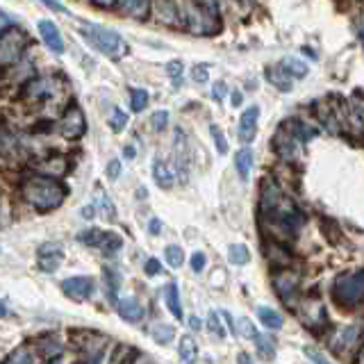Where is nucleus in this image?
<instances>
[{"mask_svg":"<svg viewBox=\"0 0 364 364\" xmlns=\"http://www.w3.org/2000/svg\"><path fill=\"white\" fill-rule=\"evenodd\" d=\"M303 223V212L282 191L276 178H265L260 187V226L274 237L276 244H287L296 237Z\"/></svg>","mask_w":364,"mask_h":364,"instance_id":"nucleus-1","label":"nucleus"},{"mask_svg":"<svg viewBox=\"0 0 364 364\" xmlns=\"http://www.w3.org/2000/svg\"><path fill=\"white\" fill-rule=\"evenodd\" d=\"M21 198L28 205H32L37 212H52L64 203V198L68 196V187L57 178H46L32 173L28 178H23L19 184Z\"/></svg>","mask_w":364,"mask_h":364,"instance_id":"nucleus-2","label":"nucleus"},{"mask_svg":"<svg viewBox=\"0 0 364 364\" xmlns=\"http://www.w3.org/2000/svg\"><path fill=\"white\" fill-rule=\"evenodd\" d=\"M314 135H316V130L307 128V123L303 121H298V119L282 121L274 137V151L278 153V157L282 162H291L300 153V146H303L307 139H312Z\"/></svg>","mask_w":364,"mask_h":364,"instance_id":"nucleus-3","label":"nucleus"},{"mask_svg":"<svg viewBox=\"0 0 364 364\" xmlns=\"http://www.w3.org/2000/svg\"><path fill=\"white\" fill-rule=\"evenodd\" d=\"M80 35L89 46L100 52V55L110 59H121L128 55V44L123 41V37L105 26H96V23H80Z\"/></svg>","mask_w":364,"mask_h":364,"instance_id":"nucleus-4","label":"nucleus"},{"mask_svg":"<svg viewBox=\"0 0 364 364\" xmlns=\"http://www.w3.org/2000/svg\"><path fill=\"white\" fill-rule=\"evenodd\" d=\"M187 32L196 37H212L221 30L219 5L216 3H184Z\"/></svg>","mask_w":364,"mask_h":364,"instance_id":"nucleus-5","label":"nucleus"},{"mask_svg":"<svg viewBox=\"0 0 364 364\" xmlns=\"http://www.w3.org/2000/svg\"><path fill=\"white\" fill-rule=\"evenodd\" d=\"M332 298L342 309H355L364 303V269L337 276L332 282Z\"/></svg>","mask_w":364,"mask_h":364,"instance_id":"nucleus-6","label":"nucleus"},{"mask_svg":"<svg viewBox=\"0 0 364 364\" xmlns=\"http://www.w3.org/2000/svg\"><path fill=\"white\" fill-rule=\"evenodd\" d=\"M59 96V77L57 75H37L26 87H21L19 100L23 105H46Z\"/></svg>","mask_w":364,"mask_h":364,"instance_id":"nucleus-7","label":"nucleus"},{"mask_svg":"<svg viewBox=\"0 0 364 364\" xmlns=\"http://www.w3.org/2000/svg\"><path fill=\"white\" fill-rule=\"evenodd\" d=\"M28 44H30V37L17 28L0 35V66H3V71H7L12 64L14 66L19 64L23 52L28 48Z\"/></svg>","mask_w":364,"mask_h":364,"instance_id":"nucleus-8","label":"nucleus"},{"mask_svg":"<svg viewBox=\"0 0 364 364\" xmlns=\"http://www.w3.org/2000/svg\"><path fill=\"white\" fill-rule=\"evenodd\" d=\"M271 282H274V289L285 305H289L291 309H298V287H300L298 271H291V269L274 271Z\"/></svg>","mask_w":364,"mask_h":364,"instance_id":"nucleus-9","label":"nucleus"},{"mask_svg":"<svg viewBox=\"0 0 364 364\" xmlns=\"http://www.w3.org/2000/svg\"><path fill=\"white\" fill-rule=\"evenodd\" d=\"M59 135L68 139V142H77L84 133H87V119H84V112L80 110V105L71 103L61 114V119L57 123Z\"/></svg>","mask_w":364,"mask_h":364,"instance_id":"nucleus-10","label":"nucleus"},{"mask_svg":"<svg viewBox=\"0 0 364 364\" xmlns=\"http://www.w3.org/2000/svg\"><path fill=\"white\" fill-rule=\"evenodd\" d=\"M64 262V246L59 242H46L37 251V265L44 274H55Z\"/></svg>","mask_w":364,"mask_h":364,"instance_id":"nucleus-11","label":"nucleus"},{"mask_svg":"<svg viewBox=\"0 0 364 364\" xmlns=\"http://www.w3.org/2000/svg\"><path fill=\"white\" fill-rule=\"evenodd\" d=\"M364 346V335H362V323H353V326H346L339 335L332 339V348H335L337 355H348L355 348L362 351Z\"/></svg>","mask_w":364,"mask_h":364,"instance_id":"nucleus-12","label":"nucleus"},{"mask_svg":"<svg viewBox=\"0 0 364 364\" xmlns=\"http://www.w3.org/2000/svg\"><path fill=\"white\" fill-rule=\"evenodd\" d=\"M61 291H64V296L75 300V303H82V300H89L94 296V280L87 276L66 278V280L61 282Z\"/></svg>","mask_w":364,"mask_h":364,"instance_id":"nucleus-13","label":"nucleus"},{"mask_svg":"<svg viewBox=\"0 0 364 364\" xmlns=\"http://www.w3.org/2000/svg\"><path fill=\"white\" fill-rule=\"evenodd\" d=\"M153 10H157V21L169 28H187L184 19V3H153Z\"/></svg>","mask_w":364,"mask_h":364,"instance_id":"nucleus-14","label":"nucleus"},{"mask_svg":"<svg viewBox=\"0 0 364 364\" xmlns=\"http://www.w3.org/2000/svg\"><path fill=\"white\" fill-rule=\"evenodd\" d=\"M258 121H260V107L253 105L249 107L242 116H239V126H237V137L244 144H251L258 137Z\"/></svg>","mask_w":364,"mask_h":364,"instance_id":"nucleus-15","label":"nucleus"},{"mask_svg":"<svg viewBox=\"0 0 364 364\" xmlns=\"http://www.w3.org/2000/svg\"><path fill=\"white\" fill-rule=\"evenodd\" d=\"M32 171L46 178H64L68 171V160L66 157H48V160H37L32 164Z\"/></svg>","mask_w":364,"mask_h":364,"instance_id":"nucleus-16","label":"nucleus"},{"mask_svg":"<svg viewBox=\"0 0 364 364\" xmlns=\"http://www.w3.org/2000/svg\"><path fill=\"white\" fill-rule=\"evenodd\" d=\"M39 35H41L44 44L48 46L52 52H64V39L59 35V28L52 21H41L39 23Z\"/></svg>","mask_w":364,"mask_h":364,"instance_id":"nucleus-17","label":"nucleus"},{"mask_svg":"<svg viewBox=\"0 0 364 364\" xmlns=\"http://www.w3.org/2000/svg\"><path fill=\"white\" fill-rule=\"evenodd\" d=\"M119 314H121V319H126L130 323H139L146 316V307L139 303L135 296H128V298L119 300Z\"/></svg>","mask_w":364,"mask_h":364,"instance_id":"nucleus-18","label":"nucleus"},{"mask_svg":"<svg viewBox=\"0 0 364 364\" xmlns=\"http://www.w3.org/2000/svg\"><path fill=\"white\" fill-rule=\"evenodd\" d=\"M303 316V323L305 328H316V326H326V309L319 303V300H309L307 298V305H305V314Z\"/></svg>","mask_w":364,"mask_h":364,"instance_id":"nucleus-19","label":"nucleus"},{"mask_svg":"<svg viewBox=\"0 0 364 364\" xmlns=\"http://www.w3.org/2000/svg\"><path fill=\"white\" fill-rule=\"evenodd\" d=\"M153 175H155V182L160 184L162 189H169L173 187L175 182V169L169 164L166 160H155V166H153Z\"/></svg>","mask_w":364,"mask_h":364,"instance_id":"nucleus-20","label":"nucleus"},{"mask_svg":"<svg viewBox=\"0 0 364 364\" xmlns=\"http://www.w3.org/2000/svg\"><path fill=\"white\" fill-rule=\"evenodd\" d=\"M267 258H269V265L274 267V271L289 269V265H291V253L285 249V244H276V242L271 244Z\"/></svg>","mask_w":364,"mask_h":364,"instance_id":"nucleus-21","label":"nucleus"},{"mask_svg":"<svg viewBox=\"0 0 364 364\" xmlns=\"http://www.w3.org/2000/svg\"><path fill=\"white\" fill-rule=\"evenodd\" d=\"M116 10H121L123 14H128L130 19H146L149 12L153 10V3H146V0H126V3H119Z\"/></svg>","mask_w":364,"mask_h":364,"instance_id":"nucleus-22","label":"nucleus"},{"mask_svg":"<svg viewBox=\"0 0 364 364\" xmlns=\"http://www.w3.org/2000/svg\"><path fill=\"white\" fill-rule=\"evenodd\" d=\"M267 80H269L271 84H274V87H276L278 91H285V94L294 89V80H291V77H289L287 73H285L278 64L267 68Z\"/></svg>","mask_w":364,"mask_h":364,"instance_id":"nucleus-23","label":"nucleus"},{"mask_svg":"<svg viewBox=\"0 0 364 364\" xmlns=\"http://www.w3.org/2000/svg\"><path fill=\"white\" fill-rule=\"evenodd\" d=\"M278 66H280L282 71L291 77V80H300V77H305L307 71H309L305 61H300L298 57H282L280 61H278Z\"/></svg>","mask_w":364,"mask_h":364,"instance_id":"nucleus-24","label":"nucleus"},{"mask_svg":"<svg viewBox=\"0 0 364 364\" xmlns=\"http://www.w3.org/2000/svg\"><path fill=\"white\" fill-rule=\"evenodd\" d=\"M235 169H237V173H239V178H242V180H249L251 169H253V151L251 149L237 151V155H235Z\"/></svg>","mask_w":364,"mask_h":364,"instance_id":"nucleus-25","label":"nucleus"},{"mask_svg":"<svg viewBox=\"0 0 364 364\" xmlns=\"http://www.w3.org/2000/svg\"><path fill=\"white\" fill-rule=\"evenodd\" d=\"M164 300L169 305V312H171L175 319H182V307H180V294H178V285L169 282L164 287Z\"/></svg>","mask_w":364,"mask_h":364,"instance_id":"nucleus-26","label":"nucleus"},{"mask_svg":"<svg viewBox=\"0 0 364 364\" xmlns=\"http://www.w3.org/2000/svg\"><path fill=\"white\" fill-rule=\"evenodd\" d=\"M105 287H107V298L112 303L119 305V289H121V276L116 269H105Z\"/></svg>","mask_w":364,"mask_h":364,"instance_id":"nucleus-27","label":"nucleus"},{"mask_svg":"<svg viewBox=\"0 0 364 364\" xmlns=\"http://www.w3.org/2000/svg\"><path fill=\"white\" fill-rule=\"evenodd\" d=\"M94 205H96V210H100L105 214V219H110V221H114L116 219V207H114V203L110 200V196L103 191V187H96V198H94Z\"/></svg>","mask_w":364,"mask_h":364,"instance_id":"nucleus-28","label":"nucleus"},{"mask_svg":"<svg viewBox=\"0 0 364 364\" xmlns=\"http://www.w3.org/2000/svg\"><path fill=\"white\" fill-rule=\"evenodd\" d=\"M258 316H260V321L265 323V326L269 330H280L282 328V316L276 312V309H271V307H258Z\"/></svg>","mask_w":364,"mask_h":364,"instance_id":"nucleus-29","label":"nucleus"},{"mask_svg":"<svg viewBox=\"0 0 364 364\" xmlns=\"http://www.w3.org/2000/svg\"><path fill=\"white\" fill-rule=\"evenodd\" d=\"M178 353H180V360L182 364H193V360H196V342H193L191 335H184L180 339V346H178Z\"/></svg>","mask_w":364,"mask_h":364,"instance_id":"nucleus-30","label":"nucleus"},{"mask_svg":"<svg viewBox=\"0 0 364 364\" xmlns=\"http://www.w3.org/2000/svg\"><path fill=\"white\" fill-rule=\"evenodd\" d=\"M3 364H35V353L30 346H19L17 351H12L5 358Z\"/></svg>","mask_w":364,"mask_h":364,"instance_id":"nucleus-31","label":"nucleus"},{"mask_svg":"<svg viewBox=\"0 0 364 364\" xmlns=\"http://www.w3.org/2000/svg\"><path fill=\"white\" fill-rule=\"evenodd\" d=\"M151 337L157 344H169V342H173L175 330L173 326H169V323H155V326H151Z\"/></svg>","mask_w":364,"mask_h":364,"instance_id":"nucleus-32","label":"nucleus"},{"mask_svg":"<svg viewBox=\"0 0 364 364\" xmlns=\"http://www.w3.org/2000/svg\"><path fill=\"white\" fill-rule=\"evenodd\" d=\"M255 346H258V353L262 358L271 360L276 355V339L271 335H258L255 337Z\"/></svg>","mask_w":364,"mask_h":364,"instance_id":"nucleus-33","label":"nucleus"},{"mask_svg":"<svg viewBox=\"0 0 364 364\" xmlns=\"http://www.w3.org/2000/svg\"><path fill=\"white\" fill-rule=\"evenodd\" d=\"M105 235L107 232H103L100 228H89V230H82L80 235H77V239H80L82 244H87V246H103L105 242Z\"/></svg>","mask_w":364,"mask_h":364,"instance_id":"nucleus-34","label":"nucleus"},{"mask_svg":"<svg viewBox=\"0 0 364 364\" xmlns=\"http://www.w3.org/2000/svg\"><path fill=\"white\" fill-rule=\"evenodd\" d=\"M228 260H230V265H235V267L246 265V262L251 260L249 249H246L244 244H232V246H230V251H228Z\"/></svg>","mask_w":364,"mask_h":364,"instance_id":"nucleus-35","label":"nucleus"},{"mask_svg":"<svg viewBox=\"0 0 364 364\" xmlns=\"http://www.w3.org/2000/svg\"><path fill=\"white\" fill-rule=\"evenodd\" d=\"M135 358H137V353L130 346H116L110 364H135Z\"/></svg>","mask_w":364,"mask_h":364,"instance_id":"nucleus-36","label":"nucleus"},{"mask_svg":"<svg viewBox=\"0 0 364 364\" xmlns=\"http://www.w3.org/2000/svg\"><path fill=\"white\" fill-rule=\"evenodd\" d=\"M164 258H166V262H169V265H171L173 269H180V267H182V262H184V253H182L180 246L171 244V246H166Z\"/></svg>","mask_w":364,"mask_h":364,"instance_id":"nucleus-37","label":"nucleus"},{"mask_svg":"<svg viewBox=\"0 0 364 364\" xmlns=\"http://www.w3.org/2000/svg\"><path fill=\"white\" fill-rule=\"evenodd\" d=\"M123 246V239H121V235H116V232H107L105 235V242H103V246L100 249L105 251V255H114L116 251H119Z\"/></svg>","mask_w":364,"mask_h":364,"instance_id":"nucleus-38","label":"nucleus"},{"mask_svg":"<svg viewBox=\"0 0 364 364\" xmlns=\"http://www.w3.org/2000/svg\"><path fill=\"white\" fill-rule=\"evenodd\" d=\"M207 330L212 332V335H216L219 339L226 337V330H223V323H221V314L219 312H210V316H207Z\"/></svg>","mask_w":364,"mask_h":364,"instance_id":"nucleus-39","label":"nucleus"},{"mask_svg":"<svg viewBox=\"0 0 364 364\" xmlns=\"http://www.w3.org/2000/svg\"><path fill=\"white\" fill-rule=\"evenodd\" d=\"M110 126H112L114 133H123V130H126V126H128V114L123 112V110H119V107H114V110H112V119H110Z\"/></svg>","mask_w":364,"mask_h":364,"instance_id":"nucleus-40","label":"nucleus"},{"mask_svg":"<svg viewBox=\"0 0 364 364\" xmlns=\"http://www.w3.org/2000/svg\"><path fill=\"white\" fill-rule=\"evenodd\" d=\"M130 94H133V110L135 112H142L144 107L149 105V91L146 89H133Z\"/></svg>","mask_w":364,"mask_h":364,"instance_id":"nucleus-41","label":"nucleus"},{"mask_svg":"<svg viewBox=\"0 0 364 364\" xmlns=\"http://www.w3.org/2000/svg\"><path fill=\"white\" fill-rule=\"evenodd\" d=\"M182 71H184V66H182L180 59H173V61H169V64H166V75L171 77L175 84L182 82Z\"/></svg>","mask_w":364,"mask_h":364,"instance_id":"nucleus-42","label":"nucleus"},{"mask_svg":"<svg viewBox=\"0 0 364 364\" xmlns=\"http://www.w3.org/2000/svg\"><path fill=\"white\" fill-rule=\"evenodd\" d=\"M210 133H212V139L216 142V149H219V153L226 155V153H228V142H226V137H223V130L216 126V123H212V126H210Z\"/></svg>","mask_w":364,"mask_h":364,"instance_id":"nucleus-43","label":"nucleus"},{"mask_svg":"<svg viewBox=\"0 0 364 364\" xmlns=\"http://www.w3.org/2000/svg\"><path fill=\"white\" fill-rule=\"evenodd\" d=\"M151 126H153V130H164L166 126H169V112L166 110H160V112H155L153 116H151Z\"/></svg>","mask_w":364,"mask_h":364,"instance_id":"nucleus-44","label":"nucleus"},{"mask_svg":"<svg viewBox=\"0 0 364 364\" xmlns=\"http://www.w3.org/2000/svg\"><path fill=\"white\" fill-rule=\"evenodd\" d=\"M191 77H193V82H207V77H210V73H207V64H196V66H193Z\"/></svg>","mask_w":364,"mask_h":364,"instance_id":"nucleus-45","label":"nucleus"},{"mask_svg":"<svg viewBox=\"0 0 364 364\" xmlns=\"http://www.w3.org/2000/svg\"><path fill=\"white\" fill-rule=\"evenodd\" d=\"M239 323H242V326H237V330L242 332V335H246V337H249V339H255V337L260 335V332H258V330H255V328L251 326V321H249V319H239Z\"/></svg>","mask_w":364,"mask_h":364,"instance_id":"nucleus-46","label":"nucleus"},{"mask_svg":"<svg viewBox=\"0 0 364 364\" xmlns=\"http://www.w3.org/2000/svg\"><path fill=\"white\" fill-rule=\"evenodd\" d=\"M205 262H207V258H205V253H193L191 255V269L193 271H196V274H198V271H203L205 269Z\"/></svg>","mask_w":364,"mask_h":364,"instance_id":"nucleus-47","label":"nucleus"},{"mask_svg":"<svg viewBox=\"0 0 364 364\" xmlns=\"http://www.w3.org/2000/svg\"><path fill=\"white\" fill-rule=\"evenodd\" d=\"M226 91H228V89H226V82L219 80V82H216L214 87H212V98L216 100V103H221V100L226 98Z\"/></svg>","mask_w":364,"mask_h":364,"instance_id":"nucleus-48","label":"nucleus"},{"mask_svg":"<svg viewBox=\"0 0 364 364\" xmlns=\"http://www.w3.org/2000/svg\"><path fill=\"white\" fill-rule=\"evenodd\" d=\"M107 178H110V180H116V178H119V173H121V162L119 160H110V164H107Z\"/></svg>","mask_w":364,"mask_h":364,"instance_id":"nucleus-49","label":"nucleus"},{"mask_svg":"<svg viewBox=\"0 0 364 364\" xmlns=\"http://www.w3.org/2000/svg\"><path fill=\"white\" fill-rule=\"evenodd\" d=\"M305 355H307L309 360H312V364H330L319 351H314V348H305Z\"/></svg>","mask_w":364,"mask_h":364,"instance_id":"nucleus-50","label":"nucleus"},{"mask_svg":"<svg viewBox=\"0 0 364 364\" xmlns=\"http://www.w3.org/2000/svg\"><path fill=\"white\" fill-rule=\"evenodd\" d=\"M160 271H162V265L155 258H151L149 262H146V274H149V276H157Z\"/></svg>","mask_w":364,"mask_h":364,"instance_id":"nucleus-51","label":"nucleus"},{"mask_svg":"<svg viewBox=\"0 0 364 364\" xmlns=\"http://www.w3.org/2000/svg\"><path fill=\"white\" fill-rule=\"evenodd\" d=\"M98 210H96V205L91 203V205H87V207H82V219H94V214H96Z\"/></svg>","mask_w":364,"mask_h":364,"instance_id":"nucleus-52","label":"nucleus"},{"mask_svg":"<svg viewBox=\"0 0 364 364\" xmlns=\"http://www.w3.org/2000/svg\"><path fill=\"white\" fill-rule=\"evenodd\" d=\"M135 364H155L149 355H142V353H137V358H135Z\"/></svg>","mask_w":364,"mask_h":364,"instance_id":"nucleus-53","label":"nucleus"},{"mask_svg":"<svg viewBox=\"0 0 364 364\" xmlns=\"http://www.w3.org/2000/svg\"><path fill=\"white\" fill-rule=\"evenodd\" d=\"M149 228H151V235H157V232H160V228H162V223H160V219H153Z\"/></svg>","mask_w":364,"mask_h":364,"instance_id":"nucleus-54","label":"nucleus"},{"mask_svg":"<svg viewBox=\"0 0 364 364\" xmlns=\"http://www.w3.org/2000/svg\"><path fill=\"white\" fill-rule=\"evenodd\" d=\"M189 326H191L193 330H200V328H203V323H200V319H196V316H191V319H189Z\"/></svg>","mask_w":364,"mask_h":364,"instance_id":"nucleus-55","label":"nucleus"},{"mask_svg":"<svg viewBox=\"0 0 364 364\" xmlns=\"http://www.w3.org/2000/svg\"><path fill=\"white\" fill-rule=\"evenodd\" d=\"M232 105H235V107H239V105H242V94H239V91H235V94H232Z\"/></svg>","mask_w":364,"mask_h":364,"instance_id":"nucleus-56","label":"nucleus"},{"mask_svg":"<svg viewBox=\"0 0 364 364\" xmlns=\"http://www.w3.org/2000/svg\"><path fill=\"white\" fill-rule=\"evenodd\" d=\"M237 364H253L251 358L246 353H239V358H237Z\"/></svg>","mask_w":364,"mask_h":364,"instance_id":"nucleus-57","label":"nucleus"},{"mask_svg":"<svg viewBox=\"0 0 364 364\" xmlns=\"http://www.w3.org/2000/svg\"><path fill=\"white\" fill-rule=\"evenodd\" d=\"M46 7H50V10H59V12H64V5H59V3H46Z\"/></svg>","mask_w":364,"mask_h":364,"instance_id":"nucleus-58","label":"nucleus"},{"mask_svg":"<svg viewBox=\"0 0 364 364\" xmlns=\"http://www.w3.org/2000/svg\"><path fill=\"white\" fill-rule=\"evenodd\" d=\"M123 153H126V157H130V160H133V157H135V149H133V146H128V149H126V151H123Z\"/></svg>","mask_w":364,"mask_h":364,"instance_id":"nucleus-59","label":"nucleus"},{"mask_svg":"<svg viewBox=\"0 0 364 364\" xmlns=\"http://www.w3.org/2000/svg\"><path fill=\"white\" fill-rule=\"evenodd\" d=\"M360 41H362V46H364V28L360 30Z\"/></svg>","mask_w":364,"mask_h":364,"instance_id":"nucleus-60","label":"nucleus"},{"mask_svg":"<svg viewBox=\"0 0 364 364\" xmlns=\"http://www.w3.org/2000/svg\"><path fill=\"white\" fill-rule=\"evenodd\" d=\"M360 360H364V346H362V351H360Z\"/></svg>","mask_w":364,"mask_h":364,"instance_id":"nucleus-61","label":"nucleus"}]
</instances>
